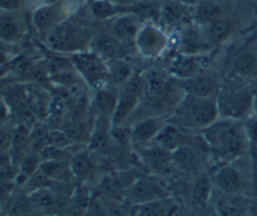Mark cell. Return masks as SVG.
Listing matches in <instances>:
<instances>
[{
	"label": "cell",
	"mask_w": 257,
	"mask_h": 216,
	"mask_svg": "<svg viewBox=\"0 0 257 216\" xmlns=\"http://www.w3.org/2000/svg\"><path fill=\"white\" fill-rule=\"evenodd\" d=\"M201 135L211 155L223 163L237 160L250 145L241 121L218 118L201 131Z\"/></svg>",
	"instance_id": "6da1fadb"
},
{
	"label": "cell",
	"mask_w": 257,
	"mask_h": 216,
	"mask_svg": "<svg viewBox=\"0 0 257 216\" xmlns=\"http://www.w3.org/2000/svg\"><path fill=\"white\" fill-rule=\"evenodd\" d=\"M220 118L216 98H201L183 94L167 122L183 131H202Z\"/></svg>",
	"instance_id": "7a4b0ae2"
},
{
	"label": "cell",
	"mask_w": 257,
	"mask_h": 216,
	"mask_svg": "<svg viewBox=\"0 0 257 216\" xmlns=\"http://www.w3.org/2000/svg\"><path fill=\"white\" fill-rule=\"evenodd\" d=\"M75 72L94 89H100L109 82L108 67L104 59L94 52H77L70 58Z\"/></svg>",
	"instance_id": "3957f363"
},
{
	"label": "cell",
	"mask_w": 257,
	"mask_h": 216,
	"mask_svg": "<svg viewBox=\"0 0 257 216\" xmlns=\"http://www.w3.org/2000/svg\"><path fill=\"white\" fill-rule=\"evenodd\" d=\"M145 80L138 75H132L118 90V100L112 116V126L119 127L135 112L145 94Z\"/></svg>",
	"instance_id": "277c9868"
},
{
	"label": "cell",
	"mask_w": 257,
	"mask_h": 216,
	"mask_svg": "<svg viewBox=\"0 0 257 216\" xmlns=\"http://www.w3.org/2000/svg\"><path fill=\"white\" fill-rule=\"evenodd\" d=\"M253 95L250 89H235L218 95L216 100L220 118L243 121L250 117L253 112Z\"/></svg>",
	"instance_id": "5b68a950"
},
{
	"label": "cell",
	"mask_w": 257,
	"mask_h": 216,
	"mask_svg": "<svg viewBox=\"0 0 257 216\" xmlns=\"http://www.w3.org/2000/svg\"><path fill=\"white\" fill-rule=\"evenodd\" d=\"M167 196V191L157 176L145 175L136 178L132 185L128 187L125 201L130 203V206H135L165 198Z\"/></svg>",
	"instance_id": "8992f818"
},
{
	"label": "cell",
	"mask_w": 257,
	"mask_h": 216,
	"mask_svg": "<svg viewBox=\"0 0 257 216\" xmlns=\"http://www.w3.org/2000/svg\"><path fill=\"white\" fill-rule=\"evenodd\" d=\"M213 187L225 193H243L245 195V175L232 162H225L217 168L212 177Z\"/></svg>",
	"instance_id": "52a82bcc"
},
{
	"label": "cell",
	"mask_w": 257,
	"mask_h": 216,
	"mask_svg": "<svg viewBox=\"0 0 257 216\" xmlns=\"http://www.w3.org/2000/svg\"><path fill=\"white\" fill-rule=\"evenodd\" d=\"M212 193L213 211L218 216H248L250 198L243 193H225L217 191Z\"/></svg>",
	"instance_id": "ba28073f"
},
{
	"label": "cell",
	"mask_w": 257,
	"mask_h": 216,
	"mask_svg": "<svg viewBox=\"0 0 257 216\" xmlns=\"http://www.w3.org/2000/svg\"><path fill=\"white\" fill-rule=\"evenodd\" d=\"M33 211H38L45 215H53L55 212L67 211L69 200H63L54 193L50 187H42L28 193Z\"/></svg>",
	"instance_id": "9c48e42d"
},
{
	"label": "cell",
	"mask_w": 257,
	"mask_h": 216,
	"mask_svg": "<svg viewBox=\"0 0 257 216\" xmlns=\"http://www.w3.org/2000/svg\"><path fill=\"white\" fill-rule=\"evenodd\" d=\"M166 122L160 116H152L140 121L135 125L130 133V140L133 145L143 147L155 141Z\"/></svg>",
	"instance_id": "30bf717a"
},
{
	"label": "cell",
	"mask_w": 257,
	"mask_h": 216,
	"mask_svg": "<svg viewBox=\"0 0 257 216\" xmlns=\"http://www.w3.org/2000/svg\"><path fill=\"white\" fill-rule=\"evenodd\" d=\"M141 148V157H142L145 165L150 168L152 172L160 173L167 170L172 162V152L162 146L157 145L156 142H151Z\"/></svg>",
	"instance_id": "8fae6325"
},
{
	"label": "cell",
	"mask_w": 257,
	"mask_h": 216,
	"mask_svg": "<svg viewBox=\"0 0 257 216\" xmlns=\"http://www.w3.org/2000/svg\"><path fill=\"white\" fill-rule=\"evenodd\" d=\"M216 79L213 75L200 73L187 79L178 80V87L182 89L185 94L195 95L201 98L212 97L216 90Z\"/></svg>",
	"instance_id": "7c38bea8"
},
{
	"label": "cell",
	"mask_w": 257,
	"mask_h": 216,
	"mask_svg": "<svg viewBox=\"0 0 257 216\" xmlns=\"http://www.w3.org/2000/svg\"><path fill=\"white\" fill-rule=\"evenodd\" d=\"M137 48L143 55L146 57H153L161 53L166 44V38L161 30L156 27L147 25V27L141 28L137 38H136Z\"/></svg>",
	"instance_id": "4fadbf2b"
},
{
	"label": "cell",
	"mask_w": 257,
	"mask_h": 216,
	"mask_svg": "<svg viewBox=\"0 0 257 216\" xmlns=\"http://www.w3.org/2000/svg\"><path fill=\"white\" fill-rule=\"evenodd\" d=\"M203 55H188V54H178L173 58L170 65L171 75L177 78L178 80L187 79L196 74H200L203 72L205 65L202 64Z\"/></svg>",
	"instance_id": "5bb4252c"
},
{
	"label": "cell",
	"mask_w": 257,
	"mask_h": 216,
	"mask_svg": "<svg viewBox=\"0 0 257 216\" xmlns=\"http://www.w3.org/2000/svg\"><path fill=\"white\" fill-rule=\"evenodd\" d=\"M47 43L52 49L58 52H77L80 50V39L72 29L65 27L53 28L48 34Z\"/></svg>",
	"instance_id": "9a60e30c"
},
{
	"label": "cell",
	"mask_w": 257,
	"mask_h": 216,
	"mask_svg": "<svg viewBox=\"0 0 257 216\" xmlns=\"http://www.w3.org/2000/svg\"><path fill=\"white\" fill-rule=\"evenodd\" d=\"M177 210L178 206L168 196L151 202L130 206L131 216H173L177 213Z\"/></svg>",
	"instance_id": "2e32d148"
},
{
	"label": "cell",
	"mask_w": 257,
	"mask_h": 216,
	"mask_svg": "<svg viewBox=\"0 0 257 216\" xmlns=\"http://www.w3.org/2000/svg\"><path fill=\"white\" fill-rule=\"evenodd\" d=\"M210 40L207 35H202L195 28L183 30L180 38V50L182 54L203 55L210 50Z\"/></svg>",
	"instance_id": "e0dca14e"
},
{
	"label": "cell",
	"mask_w": 257,
	"mask_h": 216,
	"mask_svg": "<svg viewBox=\"0 0 257 216\" xmlns=\"http://www.w3.org/2000/svg\"><path fill=\"white\" fill-rule=\"evenodd\" d=\"M190 141L191 137L182 130V128L177 127V126L172 125V123L170 122H166V125L163 126L162 130L160 131V133H158L157 137L155 138L153 142H156L157 145L166 148V150L173 152V151H176L177 148L191 143Z\"/></svg>",
	"instance_id": "ac0fdd59"
},
{
	"label": "cell",
	"mask_w": 257,
	"mask_h": 216,
	"mask_svg": "<svg viewBox=\"0 0 257 216\" xmlns=\"http://www.w3.org/2000/svg\"><path fill=\"white\" fill-rule=\"evenodd\" d=\"M92 52L104 60H112L119 57L120 42L113 34H99L93 39Z\"/></svg>",
	"instance_id": "d6986e66"
},
{
	"label": "cell",
	"mask_w": 257,
	"mask_h": 216,
	"mask_svg": "<svg viewBox=\"0 0 257 216\" xmlns=\"http://www.w3.org/2000/svg\"><path fill=\"white\" fill-rule=\"evenodd\" d=\"M22 35V24L14 12L0 10V40L5 43L17 42Z\"/></svg>",
	"instance_id": "ffe728a7"
},
{
	"label": "cell",
	"mask_w": 257,
	"mask_h": 216,
	"mask_svg": "<svg viewBox=\"0 0 257 216\" xmlns=\"http://www.w3.org/2000/svg\"><path fill=\"white\" fill-rule=\"evenodd\" d=\"M213 183L212 178L208 176L202 175L195 181L192 187V192H191V201L192 205L196 207H206L208 202H211L213 193Z\"/></svg>",
	"instance_id": "44dd1931"
},
{
	"label": "cell",
	"mask_w": 257,
	"mask_h": 216,
	"mask_svg": "<svg viewBox=\"0 0 257 216\" xmlns=\"http://www.w3.org/2000/svg\"><path fill=\"white\" fill-rule=\"evenodd\" d=\"M141 30L140 22L132 15H123L115 20L113 25L112 34L117 38L119 42H127V40H136L138 33Z\"/></svg>",
	"instance_id": "7402d4cb"
},
{
	"label": "cell",
	"mask_w": 257,
	"mask_h": 216,
	"mask_svg": "<svg viewBox=\"0 0 257 216\" xmlns=\"http://www.w3.org/2000/svg\"><path fill=\"white\" fill-rule=\"evenodd\" d=\"M69 167L74 178L83 180V178L88 177L89 173L93 171V167H94V162H93L89 151H78L74 155L70 156Z\"/></svg>",
	"instance_id": "603a6c76"
},
{
	"label": "cell",
	"mask_w": 257,
	"mask_h": 216,
	"mask_svg": "<svg viewBox=\"0 0 257 216\" xmlns=\"http://www.w3.org/2000/svg\"><path fill=\"white\" fill-rule=\"evenodd\" d=\"M39 170L44 173L47 177L54 182H64L69 178V176H73L70 172L69 160H49L42 161Z\"/></svg>",
	"instance_id": "cb8c5ba5"
},
{
	"label": "cell",
	"mask_w": 257,
	"mask_h": 216,
	"mask_svg": "<svg viewBox=\"0 0 257 216\" xmlns=\"http://www.w3.org/2000/svg\"><path fill=\"white\" fill-rule=\"evenodd\" d=\"M232 70L236 75L243 78L256 77L257 75V54L251 50L241 52L235 58Z\"/></svg>",
	"instance_id": "d4e9b609"
},
{
	"label": "cell",
	"mask_w": 257,
	"mask_h": 216,
	"mask_svg": "<svg viewBox=\"0 0 257 216\" xmlns=\"http://www.w3.org/2000/svg\"><path fill=\"white\" fill-rule=\"evenodd\" d=\"M58 19V9L54 4L42 5L37 8L33 14V25L39 32L50 30L54 27Z\"/></svg>",
	"instance_id": "484cf974"
},
{
	"label": "cell",
	"mask_w": 257,
	"mask_h": 216,
	"mask_svg": "<svg viewBox=\"0 0 257 216\" xmlns=\"http://www.w3.org/2000/svg\"><path fill=\"white\" fill-rule=\"evenodd\" d=\"M118 100V92L109 89L107 87H103L100 89H97V93L94 95V105L97 107L98 112L102 116L110 117L114 113L115 105Z\"/></svg>",
	"instance_id": "4316f807"
},
{
	"label": "cell",
	"mask_w": 257,
	"mask_h": 216,
	"mask_svg": "<svg viewBox=\"0 0 257 216\" xmlns=\"http://www.w3.org/2000/svg\"><path fill=\"white\" fill-rule=\"evenodd\" d=\"M172 162L183 171H192L198 165L197 151L191 143L182 146L172 152Z\"/></svg>",
	"instance_id": "83f0119b"
},
{
	"label": "cell",
	"mask_w": 257,
	"mask_h": 216,
	"mask_svg": "<svg viewBox=\"0 0 257 216\" xmlns=\"http://www.w3.org/2000/svg\"><path fill=\"white\" fill-rule=\"evenodd\" d=\"M40 163H42V158H40L39 152H32L28 153L24 158L22 160V162L18 165V175L15 178V182L19 183V185H25L29 177H32L40 167Z\"/></svg>",
	"instance_id": "f1b7e54d"
},
{
	"label": "cell",
	"mask_w": 257,
	"mask_h": 216,
	"mask_svg": "<svg viewBox=\"0 0 257 216\" xmlns=\"http://www.w3.org/2000/svg\"><path fill=\"white\" fill-rule=\"evenodd\" d=\"M108 75H109V82L113 84L122 85L132 77V68L125 60L115 58V59L108 60Z\"/></svg>",
	"instance_id": "f546056e"
},
{
	"label": "cell",
	"mask_w": 257,
	"mask_h": 216,
	"mask_svg": "<svg viewBox=\"0 0 257 216\" xmlns=\"http://www.w3.org/2000/svg\"><path fill=\"white\" fill-rule=\"evenodd\" d=\"M222 15V9H221L220 4L211 0H202L198 2L197 8H196L195 18L197 19L198 23L201 24H211L215 20L220 19Z\"/></svg>",
	"instance_id": "4dcf8cb0"
},
{
	"label": "cell",
	"mask_w": 257,
	"mask_h": 216,
	"mask_svg": "<svg viewBox=\"0 0 257 216\" xmlns=\"http://www.w3.org/2000/svg\"><path fill=\"white\" fill-rule=\"evenodd\" d=\"M188 5L182 4L177 0H171L163 7L162 9V19L167 25H177L182 23L187 17L186 8Z\"/></svg>",
	"instance_id": "1f68e13d"
},
{
	"label": "cell",
	"mask_w": 257,
	"mask_h": 216,
	"mask_svg": "<svg viewBox=\"0 0 257 216\" xmlns=\"http://www.w3.org/2000/svg\"><path fill=\"white\" fill-rule=\"evenodd\" d=\"M231 29H232V25L231 23L228 22L227 19L221 17L220 19L215 20L213 23L208 24V29H207V38L211 43H217L223 42L226 38L230 35Z\"/></svg>",
	"instance_id": "d6a6232c"
},
{
	"label": "cell",
	"mask_w": 257,
	"mask_h": 216,
	"mask_svg": "<svg viewBox=\"0 0 257 216\" xmlns=\"http://www.w3.org/2000/svg\"><path fill=\"white\" fill-rule=\"evenodd\" d=\"M90 12L98 19H108L119 12V8L110 0H94L90 4Z\"/></svg>",
	"instance_id": "836d02e7"
},
{
	"label": "cell",
	"mask_w": 257,
	"mask_h": 216,
	"mask_svg": "<svg viewBox=\"0 0 257 216\" xmlns=\"http://www.w3.org/2000/svg\"><path fill=\"white\" fill-rule=\"evenodd\" d=\"M65 135L69 137L72 142H82L84 140H90L92 133L88 131L87 125L82 121H75V122H70L63 128Z\"/></svg>",
	"instance_id": "e575fe53"
},
{
	"label": "cell",
	"mask_w": 257,
	"mask_h": 216,
	"mask_svg": "<svg viewBox=\"0 0 257 216\" xmlns=\"http://www.w3.org/2000/svg\"><path fill=\"white\" fill-rule=\"evenodd\" d=\"M83 216H108V205L100 193H93Z\"/></svg>",
	"instance_id": "d590c367"
},
{
	"label": "cell",
	"mask_w": 257,
	"mask_h": 216,
	"mask_svg": "<svg viewBox=\"0 0 257 216\" xmlns=\"http://www.w3.org/2000/svg\"><path fill=\"white\" fill-rule=\"evenodd\" d=\"M32 203H30L29 196L27 195L25 197H19L14 201V203L10 206L8 216H25L28 213H32Z\"/></svg>",
	"instance_id": "8d00e7d4"
},
{
	"label": "cell",
	"mask_w": 257,
	"mask_h": 216,
	"mask_svg": "<svg viewBox=\"0 0 257 216\" xmlns=\"http://www.w3.org/2000/svg\"><path fill=\"white\" fill-rule=\"evenodd\" d=\"M70 143H73L72 141L69 140L67 135H65L64 131H49L48 133V141H47V145L50 146H55V147H59V148H67L69 147Z\"/></svg>",
	"instance_id": "74e56055"
},
{
	"label": "cell",
	"mask_w": 257,
	"mask_h": 216,
	"mask_svg": "<svg viewBox=\"0 0 257 216\" xmlns=\"http://www.w3.org/2000/svg\"><path fill=\"white\" fill-rule=\"evenodd\" d=\"M243 127H245L248 143L257 146V116L253 115L246 118V121L243 122Z\"/></svg>",
	"instance_id": "f35d334b"
},
{
	"label": "cell",
	"mask_w": 257,
	"mask_h": 216,
	"mask_svg": "<svg viewBox=\"0 0 257 216\" xmlns=\"http://www.w3.org/2000/svg\"><path fill=\"white\" fill-rule=\"evenodd\" d=\"M14 128H8L5 125L0 126V152H10L13 142Z\"/></svg>",
	"instance_id": "ab89813d"
},
{
	"label": "cell",
	"mask_w": 257,
	"mask_h": 216,
	"mask_svg": "<svg viewBox=\"0 0 257 216\" xmlns=\"http://www.w3.org/2000/svg\"><path fill=\"white\" fill-rule=\"evenodd\" d=\"M108 216H131V212L122 203L115 201L108 205Z\"/></svg>",
	"instance_id": "60d3db41"
},
{
	"label": "cell",
	"mask_w": 257,
	"mask_h": 216,
	"mask_svg": "<svg viewBox=\"0 0 257 216\" xmlns=\"http://www.w3.org/2000/svg\"><path fill=\"white\" fill-rule=\"evenodd\" d=\"M10 117V107L5 98L0 95V126L7 125Z\"/></svg>",
	"instance_id": "b9f144b4"
},
{
	"label": "cell",
	"mask_w": 257,
	"mask_h": 216,
	"mask_svg": "<svg viewBox=\"0 0 257 216\" xmlns=\"http://www.w3.org/2000/svg\"><path fill=\"white\" fill-rule=\"evenodd\" d=\"M19 7L20 0H0V10L4 12H15Z\"/></svg>",
	"instance_id": "7bdbcfd3"
},
{
	"label": "cell",
	"mask_w": 257,
	"mask_h": 216,
	"mask_svg": "<svg viewBox=\"0 0 257 216\" xmlns=\"http://www.w3.org/2000/svg\"><path fill=\"white\" fill-rule=\"evenodd\" d=\"M248 216H257V200L250 201V207H248Z\"/></svg>",
	"instance_id": "ee69618b"
},
{
	"label": "cell",
	"mask_w": 257,
	"mask_h": 216,
	"mask_svg": "<svg viewBox=\"0 0 257 216\" xmlns=\"http://www.w3.org/2000/svg\"><path fill=\"white\" fill-rule=\"evenodd\" d=\"M177 2H180V3H182V4L191 7V5H197L200 0H177Z\"/></svg>",
	"instance_id": "f6af8a7d"
},
{
	"label": "cell",
	"mask_w": 257,
	"mask_h": 216,
	"mask_svg": "<svg viewBox=\"0 0 257 216\" xmlns=\"http://www.w3.org/2000/svg\"><path fill=\"white\" fill-rule=\"evenodd\" d=\"M253 113L257 116V93L253 95Z\"/></svg>",
	"instance_id": "bcb514c9"
},
{
	"label": "cell",
	"mask_w": 257,
	"mask_h": 216,
	"mask_svg": "<svg viewBox=\"0 0 257 216\" xmlns=\"http://www.w3.org/2000/svg\"><path fill=\"white\" fill-rule=\"evenodd\" d=\"M43 3V5H47V4H54L57 0H40Z\"/></svg>",
	"instance_id": "7dc6e473"
},
{
	"label": "cell",
	"mask_w": 257,
	"mask_h": 216,
	"mask_svg": "<svg viewBox=\"0 0 257 216\" xmlns=\"http://www.w3.org/2000/svg\"><path fill=\"white\" fill-rule=\"evenodd\" d=\"M208 216H218V215H217V213H216V212H215V211H213V210H212V212H211V213H210V215H208Z\"/></svg>",
	"instance_id": "c3c4849f"
},
{
	"label": "cell",
	"mask_w": 257,
	"mask_h": 216,
	"mask_svg": "<svg viewBox=\"0 0 257 216\" xmlns=\"http://www.w3.org/2000/svg\"><path fill=\"white\" fill-rule=\"evenodd\" d=\"M0 211H2V202H0Z\"/></svg>",
	"instance_id": "681fc988"
},
{
	"label": "cell",
	"mask_w": 257,
	"mask_h": 216,
	"mask_svg": "<svg viewBox=\"0 0 257 216\" xmlns=\"http://www.w3.org/2000/svg\"><path fill=\"white\" fill-rule=\"evenodd\" d=\"M173 216H177V213H175V215H173Z\"/></svg>",
	"instance_id": "f907efd6"
}]
</instances>
